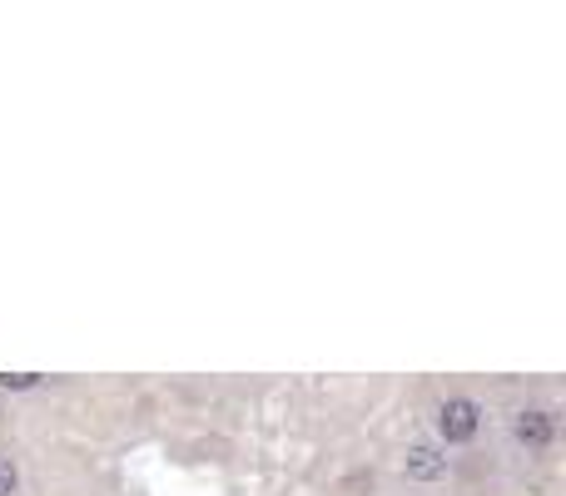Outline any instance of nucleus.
<instances>
[{"mask_svg":"<svg viewBox=\"0 0 566 496\" xmlns=\"http://www.w3.org/2000/svg\"><path fill=\"white\" fill-rule=\"evenodd\" d=\"M477 402H467V397H447L442 402V412H437V432H442V442H467L472 432H477Z\"/></svg>","mask_w":566,"mask_h":496,"instance_id":"nucleus-1","label":"nucleus"},{"mask_svg":"<svg viewBox=\"0 0 566 496\" xmlns=\"http://www.w3.org/2000/svg\"><path fill=\"white\" fill-rule=\"evenodd\" d=\"M517 442L547 447V442H552V417H547V412H522V417H517Z\"/></svg>","mask_w":566,"mask_h":496,"instance_id":"nucleus-2","label":"nucleus"},{"mask_svg":"<svg viewBox=\"0 0 566 496\" xmlns=\"http://www.w3.org/2000/svg\"><path fill=\"white\" fill-rule=\"evenodd\" d=\"M403 467H408V477H418V482H437V477L447 472V462H442V457H437L432 447H413Z\"/></svg>","mask_w":566,"mask_h":496,"instance_id":"nucleus-3","label":"nucleus"},{"mask_svg":"<svg viewBox=\"0 0 566 496\" xmlns=\"http://www.w3.org/2000/svg\"><path fill=\"white\" fill-rule=\"evenodd\" d=\"M15 482H20V477H15V467L0 457V496H15Z\"/></svg>","mask_w":566,"mask_h":496,"instance_id":"nucleus-4","label":"nucleus"},{"mask_svg":"<svg viewBox=\"0 0 566 496\" xmlns=\"http://www.w3.org/2000/svg\"><path fill=\"white\" fill-rule=\"evenodd\" d=\"M0 387H35V372H0Z\"/></svg>","mask_w":566,"mask_h":496,"instance_id":"nucleus-5","label":"nucleus"}]
</instances>
